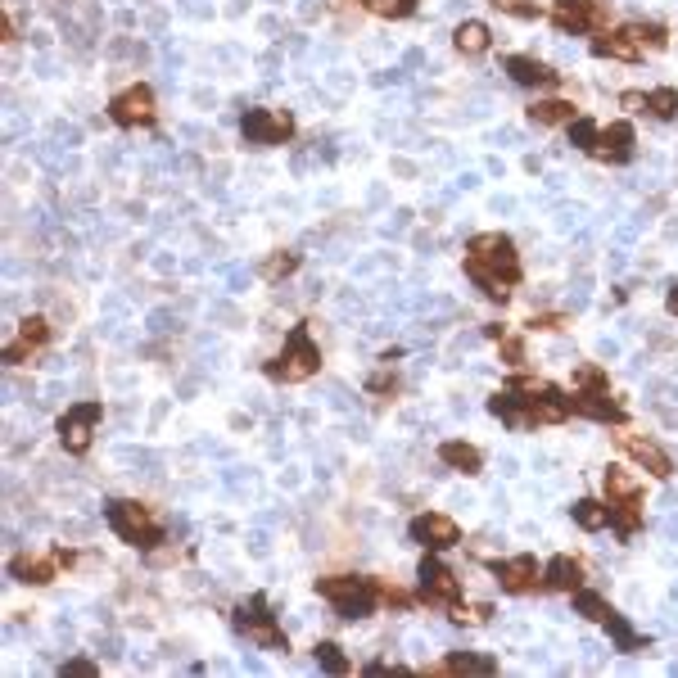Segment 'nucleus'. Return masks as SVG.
Listing matches in <instances>:
<instances>
[{
    "mask_svg": "<svg viewBox=\"0 0 678 678\" xmlns=\"http://www.w3.org/2000/svg\"><path fill=\"white\" fill-rule=\"evenodd\" d=\"M466 271H471V276L484 285V294L502 299V294H507L502 285H511V280L521 276L516 245H511L507 236H498V231H489V236H475V240H471V254H466Z\"/></svg>",
    "mask_w": 678,
    "mask_h": 678,
    "instance_id": "1",
    "label": "nucleus"
},
{
    "mask_svg": "<svg viewBox=\"0 0 678 678\" xmlns=\"http://www.w3.org/2000/svg\"><path fill=\"white\" fill-rule=\"evenodd\" d=\"M317 592L326 597V602H335V611L344 615V620H362V615H371L376 611V583L371 579H321L317 583Z\"/></svg>",
    "mask_w": 678,
    "mask_h": 678,
    "instance_id": "2",
    "label": "nucleus"
},
{
    "mask_svg": "<svg viewBox=\"0 0 678 678\" xmlns=\"http://www.w3.org/2000/svg\"><path fill=\"white\" fill-rule=\"evenodd\" d=\"M317 344H312V335L303 330V326H294L289 330V339H285V353H280V362H268V376L271 380H308L312 371H317Z\"/></svg>",
    "mask_w": 678,
    "mask_h": 678,
    "instance_id": "3",
    "label": "nucleus"
},
{
    "mask_svg": "<svg viewBox=\"0 0 678 678\" xmlns=\"http://www.w3.org/2000/svg\"><path fill=\"white\" fill-rule=\"evenodd\" d=\"M109 525L118 530V539L136 542V547H154L163 539V530L154 525L149 507H140V502H109Z\"/></svg>",
    "mask_w": 678,
    "mask_h": 678,
    "instance_id": "4",
    "label": "nucleus"
},
{
    "mask_svg": "<svg viewBox=\"0 0 678 678\" xmlns=\"http://www.w3.org/2000/svg\"><path fill=\"white\" fill-rule=\"evenodd\" d=\"M240 132H245L249 145H280V140L294 136V118L285 109H249L240 118Z\"/></svg>",
    "mask_w": 678,
    "mask_h": 678,
    "instance_id": "5",
    "label": "nucleus"
},
{
    "mask_svg": "<svg viewBox=\"0 0 678 678\" xmlns=\"http://www.w3.org/2000/svg\"><path fill=\"white\" fill-rule=\"evenodd\" d=\"M236 629H240L245 638H254L258 647H280V652H285V638H280V629L271 624L268 602H263V597H254L249 606H240V615H236Z\"/></svg>",
    "mask_w": 678,
    "mask_h": 678,
    "instance_id": "6",
    "label": "nucleus"
},
{
    "mask_svg": "<svg viewBox=\"0 0 678 678\" xmlns=\"http://www.w3.org/2000/svg\"><path fill=\"white\" fill-rule=\"evenodd\" d=\"M100 420V403H77L64 411V420H59V439H64V448L68 452H86V443H91V425Z\"/></svg>",
    "mask_w": 678,
    "mask_h": 678,
    "instance_id": "7",
    "label": "nucleus"
},
{
    "mask_svg": "<svg viewBox=\"0 0 678 678\" xmlns=\"http://www.w3.org/2000/svg\"><path fill=\"white\" fill-rule=\"evenodd\" d=\"M109 118H114L118 127H145V123H154V96H149L145 86H132V91L114 96Z\"/></svg>",
    "mask_w": 678,
    "mask_h": 678,
    "instance_id": "8",
    "label": "nucleus"
},
{
    "mask_svg": "<svg viewBox=\"0 0 678 678\" xmlns=\"http://www.w3.org/2000/svg\"><path fill=\"white\" fill-rule=\"evenodd\" d=\"M620 443H624V452H629L638 466H647L656 480H670V475H674V461H670V452H665L661 443H652V439H633V434H624Z\"/></svg>",
    "mask_w": 678,
    "mask_h": 678,
    "instance_id": "9",
    "label": "nucleus"
},
{
    "mask_svg": "<svg viewBox=\"0 0 678 678\" xmlns=\"http://www.w3.org/2000/svg\"><path fill=\"white\" fill-rule=\"evenodd\" d=\"M420 592H425L430 602H457L461 583H457V574H452L448 565H439V561H420Z\"/></svg>",
    "mask_w": 678,
    "mask_h": 678,
    "instance_id": "10",
    "label": "nucleus"
},
{
    "mask_svg": "<svg viewBox=\"0 0 678 678\" xmlns=\"http://www.w3.org/2000/svg\"><path fill=\"white\" fill-rule=\"evenodd\" d=\"M411 539L430 542V547H457V542H461V530H457V521H448V516H416V521H411Z\"/></svg>",
    "mask_w": 678,
    "mask_h": 678,
    "instance_id": "11",
    "label": "nucleus"
},
{
    "mask_svg": "<svg viewBox=\"0 0 678 678\" xmlns=\"http://www.w3.org/2000/svg\"><path fill=\"white\" fill-rule=\"evenodd\" d=\"M542 579V565L534 556H516V561H502L498 565V583L507 588V592H525V588H534Z\"/></svg>",
    "mask_w": 678,
    "mask_h": 678,
    "instance_id": "12",
    "label": "nucleus"
},
{
    "mask_svg": "<svg viewBox=\"0 0 678 678\" xmlns=\"http://www.w3.org/2000/svg\"><path fill=\"white\" fill-rule=\"evenodd\" d=\"M597 0H556L552 5V18H556V27H565V32H583V27H592L597 23Z\"/></svg>",
    "mask_w": 678,
    "mask_h": 678,
    "instance_id": "13",
    "label": "nucleus"
},
{
    "mask_svg": "<svg viewBox=\"0 0 678 678\" xmlns=\"http://www.w3.org/2000/svg\"><path fill=\"white\" fill-rule=\"evenodd\" d=\"M592 154H602V158H611V163H624V158L633 154V127H629V123H611L606 132L597 136Z\"/></svg>",
    "mask_w": 678,
    "mask_h": 678,
    "instance_id": "14",
    "label": "nucleus"
},
{
    "mask_svg": "<svg viewBox=\"0 0 678 678\" xmlns=\"http://www.w3.org/2000/svg\"><path fill=\"white\" fill-rule=\"evenodd\" d=\"M507 73H511L516 86H552L556 82V73L547 64H539V59H530V55H511L507 59Z\"/></svg>",
    "mask_w": 678,
    "mask_h": 678,
    "instance_id": "15",
    "label": "nucleus"
},
{
    "mask_svg": "<svg viewBox=\"0 0 678 678\" xmlns=\"http://www.w3.org/2000/svg\"><path fill=\"white\" fill-rule=\"evenodd\" d=\"M489 411H493V416H502L511 430H521V425H530V420H534V407H530V399H516V390H507V394H493V399H489Z\"/></svg>",
    "mask_w": 678,
    "mask_h": 678,
    "instance_id": "16",
    "label": "nucleus"
},
{
    "mask_svg": "<svg viewBox=\"0 0 678 678\" xmlns=\"http://www.w3.org/2000/svg\"><path fill=\"white\" fill-rule=\"evenodd\" d=\"M439 457H443V466H452V471H461V475H475V471L484 466L480 448H475V443H461V439H448V443L439 448Z\"/></svg>",
    "mask_w": 678,
    "mask_h": 678,
    "instance_id": "17",
    "label": "nucleus"
},
{
    "mask_svg": "<svg viewBox=\"0 0 678 678\" xmlns=\"http://www.w3.org/2000/svg\"><path fill=\"white\" fill-rule=\"evenodd\" d=\"M542 583H547V588H556V592H579V583H583V570H579V561H570V556H556V561L542 570Z\"/></svg>",
    "mask_w": 678,
    "mask_h": 678,
    "instance_id": "18",
    "label": "nucleus"
},
{
    "mask_svg": "<svg viewBox=\"0 0 678 678\" xmlns=\"http://www.w3.org/2000/svg\"><path fill=\"white\" fill-rule=\"evenodd\" d=\"M570 407L583 411V416H592V420H624V407L615 403V399H606V390H602V394H588V390H583V394L570 399Z\"/></svg>",
    "mask_w": 678,
    "mask_h": 678,
    "instance_id": "19",
    "label": "nucleus"
},
{
    "mask_svg": "<svg viewBox=\"0 0 678 678\" xmlns=\"http://www.w3.org/2000/svg\"><path fill=\"white\" fill-rule=\"evenodd\" d=\"M592 55H602V59H638L643 46L633 41V32H611V36L592 41Z\"/></svg>",
    "mask_w": 678,
    "mask_h": 678,
    "instance_id": "20",
    "label": "nucleus"
},
{
    "mask_svg": "<svg viewBox=\"0 0 678 678\" xmlns=\"http://www.w3.org/2000/svg\"><path fill=\"white\" fill-rule=\"evenodd\" d=\"M493 670H498V661L493 656H475V652H452L448 665H443V674H493Z\"/></svg>",
    "mask_w": 678,
    "mask_h": 678,
    "instance_id": "21",
    "label": "nucleus"
},
{
    "mask_svg": "<svg viewBox=\"0 0 678 678\" xmlns=\"http://www.w3.org/2000/svg\"><path fill=\"white\" fill-rule=\"evenodd\" d=\"M530 118H534L539 127H561V123L570 127V123H574V105H570V100H542V105L530 109Z\"/></svg>",
    "mask_w": 678,
    "mask_h": 678,
    "instance_id": "22",
    "label": "nucleus"
},
{
    "mask_svg": "<svg viewBox=\"0 0 678 678\" xmlns=\"http://www.w3.org/2000/svg\"><path fill=\"white\" fill-rule=\"evenodd\" d=\"M46 335H50L46 317H27V321H23V330H18V344H14L5 358H9V362H18V358H23V349H36V344H46Z\"/></svg>",
    "mask_w": 678,
    "mask_h": 678,
    "instance_id": "23",
    "label": "nucleus"
},
{
    "mask_svg": "<svg viewBox=\"0 0 678 678\" xmlns=\"http://www.w3.org/2000/svg\"><path fill=\"white\" fill-rule=\"evenodd\" d=\"M452 41H457V50H461V55H484V50H489V27L471 18V23H461V27H457V36H452Z\"/></svg>",
    "mask_w": 678,
    "mask_h": 678,
    "instance_id": "24",
    "label": "nucleus"
},
{
    "mask_svg": "<svg viewBox=\"0 0 678 678\" xmlns=\"http://www.w3.org/2000/svg\"><path fill=\"white\" fill-rule=\"evenodd\" d=\"M611 507V525H615V534L620 539H629L633 530H638V511H633V498H615V502H606Z\"/></svg>",
    "mask_w": 678,
    "mask_h": 678,
    "instance_id": "25",
    "label": "nucleus"
},
{
    "mask_svg": "<svg viewBox=\"0 0 678 678\" xmlns=\"http://www.w3.org/2000/svg\"><path fill=\"white\" fill-rule=\"evenodd\" d=\"M574 521H579L583 530H602V525H611V507L583 498V502H574Z\"/></svg>",
    "mask_w": 678,
    "mask_h": 678,
    "instance_id": "26",
    "label": "nucleus"
},
{
    "mask_svg": "<svg viewBox=\"0 0 678 678\" xmlns=\"http://www.w3.org/2000/svg\"><path fill=\"white\" fill-rule=\"evenodd\" d=\"M633 493H638V475L611 466V471H606V498H633Z\"/></svg>",
    "mask_w": 678,
    "mask_h": 678,
    "instance_id": "27",
    "label": "nucleus"
},
{
    "mask_svg": "<svg viewBox=\"0 0 678 678\" xmlns=\"http://www.w3.org/2000/svg\"><path fill=\"white\" fill-rule=\"evenodd\" d=\"M55 565H59V552L50 561H14V574H27L32 583H50L55 579Z\"/></svg>",
    "mask_w": 678,
    "mask_h": 678,
    "instance_id": "28",
    "label": "nucleus"
},
{
    "mask_svg": "<svg viewBox=\"0 0 678 678\" xmlns=\"http://www.w3.org/2000/svg\"><path fill=\"white\" fill-rule=\"evenodd\" d=\"M371 14H380V18H407V14H416V0H362Z\"/></svg>",
    "mask_w": 678,
    "mask_h": 678,
    "instance_id": "29",
    "label": "nucleus"
},
{
    "mask_svg": "<svg viewBox=\"0 0 678 678\" xmlns=\"http://www.w3.org/2000/svg\"><path fill=\"white\" fill-rule=\"evenodd\" d=\"M647 109H652L656 118H674L678 114V91H670V86L652 91V96H647Z\"/></svg>",
    "mask_w": 678,
    "mask_h": 678,
    "instance_id": "30",
    "label": "nucleus"
},
{
    "mask_svg": "<svg viewBox=\"0 0 678 678\" xmlns=\"http://www.w3.org/2000/svg\"><path fill=\"white\" fill-rule=\"evenodd\" d=\"M317 661H321V670H330V674H344V670H349V661L339 656L335 643H317Z\"/></svg>",
    "mask_w": 678,
    "mask_h": 678,
    "instance_id": "31",
    "label": "nucleus"
},
{
    "mask_svg": "<svg viewBox=\"0 0 678 678\" xmlns=\"http://www.w3.org/2000/svg\"><path fill=\"white\" fill-rule=\"evenodd\" d=\"M502 14H516V18H539L542 14V5L539 0H493Z\"/></svg>",
    "mask_w": 678,
    "mask_h": 678,
    "instance_id": "32",
    "label": "nucleus"
},
{
    "mask_svg": "<svg viewBox=\"0 0 678 678\" xmlns=\"http://www.w3.org/2000/svg\"><path fill=\"white\" fill-rule=\"evenodd\" d=\"M629 32H633L638 46H643V41H647V46H665V27H661V23H633Z\"/></svg>",
    "mask_w": 678,
    "mask_h": 678,
    "instance_id": "33",
    "label": "nucleus"
},
{
    "mask_svg": "<svg viewBox=\"0 0 678 678\" xmlns=\"http://www.w3.org/2000/svg\"><path fill=\"white\" fill-rule=\"evenodd\" d=\"M570 145H579V149H592V145H597V127H592L588 118L570 123Z\"/></svg>",
    "mask_w": 678,
    "mask_h": 678,
    "instance_id": "34",
    "label": "nucleus"
},
{
    "mask_svg": "<svg viewBox=\"0 0 678 678\" xmlns=\"http://www.w3.org/2000/svg\"><path fill=\"white\" fill-rule=\"evenodd\" d=\"M294 268H299V254H276V258H268L263 276H268V280H280V276H289Z\"/></svg>",
    "mask_w": 678,
    "mask_h": 678,
    "instance_id": "35",
    "label": "nucleus"
},
{
    "mask_svg": "<svg viewBox=\"0 0 678 678\" xmlns=\"http://www.w3.org/2000/svg\"><path fill=\"white\" fill-rule=\"evenodd\" d=\"M64 674H77V678H96V674H100V670H96V665H91V661H68V665H64Z\"/></svg>",
    "mask_w": 678,
    "mask_h": 678,
    "instance_id": "36",
    "label": "nucleus"
},
{
    "mask_svg": "<svg viewBox=\"0 0 678 678\" xmlns=\"http://www.w3.org/2000/svg\"><path fill=\"white\" fill-rule=\"evenodd\" d=\"M579 385H606V376H602L597 367H583V371H579Z\"/></svg>",
    "mask_w": 678,
    "mask_h": 678,
    "instance_id": "37",
    "label": "nucleus"
},
{
    "mask_svg": "<svg viewBox=\"0 0 678 678\" xmlns=\"http://www.w3.org/2000/svg\"><path fill=\"white\" fill-rule=\"evenodd\" d=\"M665 303H670V312H674V317H678V285H674V289H670V299H665Z\"/></svg>",
    "mask_w": 678,
    "mask_h": 678,
    "instance_id": "38",
    "label": "nucleus"
}]
</instances>
